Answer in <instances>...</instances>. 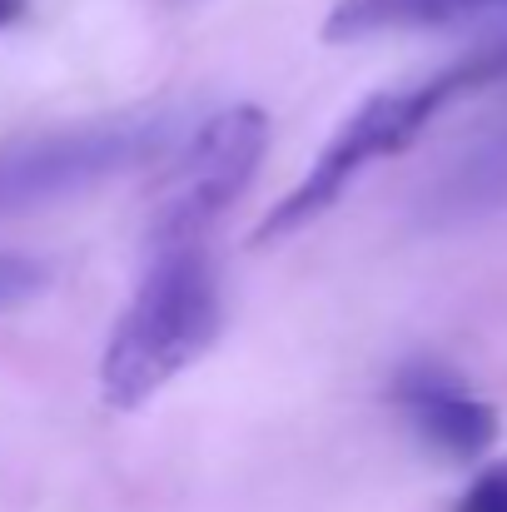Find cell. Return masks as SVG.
I'll use <instances>...</instances> for the list:
<instances>
[{"label":"cell","mask_w":507,"mask_h":512,"mask_svg":"<svg viewBox=\"0 0 507 512\" xmlns=\"http://www.w3.org/2000/svg\"><path fill=\"white\" fill-rule=\"evenodd\" d=\"M503 80H507V35H498V40L473 45L468 55H458L453 65H443L438 75H428V80H418V85L368 95V100L338 125V135L324 145V155L314 160V170L304 174V179L264 214V224L254 229V244H279V239L309 229L314 219H324L338 199L348 194V184L368 170V165L413 150V145L428 135V125H433L448 105H458V100L473 95V90L503 85Z\"/></svg>","instance_id":"1"},{"label":"cell","mask_w":507,"mask_h":512,"mask_svg":"<svg viewBox=\"0 0 507 512\" xmlns=\"http://www.w3.org/2000/svg\"><path fill=\"white\" fill-rule=\"evenodd\" d=\"M224 324L219 304V274L209 259V244L160 249L150 254V269L115 319L105 358H100V393L110 408L130 413L169 388L184 368H194Z\"/></svg>","instance_id":"2"},{"label":"cell","mask_w":507,"mask_h":512,"mask_svg":"<svg viewBox=\"0 0 507 512\" xmlns=\"http://www.w3.org/2000/svg\"><path fill=\"white\" fill-rule=\"evenodd\" d=\"M165 120L155 115H120V120H85L65 130H40L0 145V219L50 209L80 199L115 174L145 165L165 145Z\"/></svg>","instance_id":"3"},{"label":"cell","mask_w":507,"mask_h":512,"mask_svg":"<svg viewBox=\"0 0 507 512\" xmlns=\"http://www.w3.org/2000/svg\"><path fill=\"white\" fill-rule=\"evenodd\" d=\"M269 135L274 125L259 105H229L209 115L189 135V145L174 155L165 184H160L155 219H150V254L209 244L214 224L254 184V174L269 155Z\"/></svg>","instance_id":"4"},{"label":"cell","mask_w":507,"mask_h":512,"mask_svg":"<svg viewBox=\"0 0 507 512\" xmlns=\"http://www.w3.org/2000/svg\"><path fill=\"white\" fill-rule=\"evenodd\" d=\"M393 408L413 428V438L448 458V463H473L498 443V408L448 363L438 358H408L393 373Z\"/></svg>","instance_id":"5"},{"label":"cell","mask_w":507,"mask_h":512,"mask_svg":"<svg viewBox=\"0 0 507 512\" xmlns=\"http://www.w3.org/2000/svg\"><path fill=\"white\" fill-rule=\"evenodd\" d=\"M493 5H507V0H338L324 20V40L348 45V40L393 35V30H433V25L483 15Z\"/></svg>","instance_id":"6"},{"label":"cell","mask_w":507,"mask_h":512,"mask_svg":"<svg viewBox=\"0 0 507 512\" xmlns=\"http://www.w3.org/2000/svg\"><path fill=\"white\" fill-rule=\"evenodd\" d=\"M45 284H50V269H45L40 259L0 249V314L25 309L30 299H40V294H45Z\"/></svg>","instance_id":"7"},{"label":"cell","mask_w":507,"mask_h":512,"mask_svg":"<svg viewBox=\"0 0 507 512\" xmlns=\"http://www.w3.org/2000/svg\"><path fill=\"white\" fill-rule=\"evenodd\" d=\"M453 512H507V458L488 463V468L463 488V498H458Z\"/></svg>","instance_id":"8"},{"label":"cell","mask_w":507,"mask_h":512,"mask_svg":"<svg viewBox=\"0 0 507 512\" xmlns=\"http://www.w3.org/2000/svg\"><path fill=\"white\" fill-rule=\"evenodd\" d=\"M25 15H30V0H0V30L15 25V20H25Z\"/></svg>","instance_id":"9"}]
</instances>
